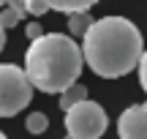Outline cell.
Returning <instances> with one entry per match:
<instances>
[{
    "label": "cell",
    "mask_w": 147,
    "mask_h": 139,
    "mask_svg": "<svg viewBox=\"0 0 147 139\" xmlns=\"http://www.w3.org/2000/svg\"><path fill=\"white\" fill-rule=\"evenodd\" d=\"M144 41L139 27L125 16H101L82 38L84 63L104 79H120L142 65Z\"/></svg>",
    "instance_id": "1"
},
{
    "label": "cell",
    "mask_w": 147,
    "mask_h": 139,
    "mask_svg": "<svg viewBox=\"0 0 147 139\" xmlns=\"http://www.w3.org/2000/svg\"><path fill=\"white\" fill-rule=\"evenodd\" d=\"M84 65L82 47L65 33H47L25 52V74L41 93H60L76 85Z\"/></svg>",
    "instance_id": "2"
},
{
    "label": "cell",
    "mask_w": 147,
    "mask_h": 139,
    "mask_svg": "<svg viewBox=\"0 0 147 139\" xmlns=\"http://www.w3.org/2000/svg\"><path fill=\"white\" fill-rule=\"evenodd\" d=\"M33 90L25 68L0 63V117H14L33 101Z\"/></svg>",
    "instance_id": "3"
},
{
    "label": "cell",
    "mask_w": 147,
    "mask_h": 139,
    "mask_svg": "<svg viewBox=\"0 0 147 139\" xmlns=\"http://www.w3.org/2000/svg\"><path fill=\"white\" fill-rule=\"evenodd\" d=\"M65 131L71 139H101L109 126L104 107L95 101H84L79 107H74L71 112H65Z\"/></svg>",
    "instance_id": "4"
},
{
    "label": "cell",
    "mask_w": 147,
    "mask_h": 139,
    "mask_svg": "<svg viewBox=\"0 0 147 139\" xmlns=\"http://www.w3.org/2000/svg\"><path fill=\"white\" fill-rule=\"evenodd\" d=\"M120 139H147V104H134L117 120Z\"/></svg>",
    "instance_id": "5"
},
{
    "label": "cell",
    "mask_w": 147,
    "mask_h": 139,
    "mask_svg": "<svg viewBox=\"0 0 147 139\" xmlns=\"http://www.w3.org/2000/svg\"><path fill=\"white\" fill-rule=\"evenodd\" d=\"M65 25H68V30H71V38H84V36H87V30L95 25V19L90 16V11H82V14L68 16Z\"/></svg>",
    "instance_id": "6"
},
{
    "label": "cell",
    "mask_w": 147,
    "mask_h": 139,
    "mask_svg": "<svg viewBox=\"0 0 147 139\" xmlns=\"http://www.w3.org/2000/svg\"><path fill=\"white\" fill-rule=\"evenodd\" d=\"M84 101H87V87L84 85H74L60 96V109H63V112H71L74 107H79V104H84Z\"/></svg>",
    "instance_id": "7"
},
{
    "label": "cell",
    "mask_w": 147,
    "mask_h": 139,
    "mask_svg": "<svg viewBox=\"0 0 147 139\" xmlns=\"http://www.w3.org/2000/svg\"><path fill=\"white\" fill-rule=\"evenodd\" d=\"M52 11H60L65 16H74V14H82V11H90L93 0H71V3H49Z\"/></svg>",
    "instance_id": "8"
},
{
    "label": "cell",
    "mask_w": 147,
    "mask_h": 139,
    "mask_svg": "<svg viewBox=\"0 0 147 139\" xmlns=\"http://www.w3.org/2000/svg\"><path fill=\"white\" fill-rule=\"evenodd\" d=\"M25 128L30 131V134H44V131L49 128V117L44 112H33V115H27V120H25Z\"/></svg>",
    "instance_id": "9"
},
{
    "label": "cell",
    "mask_w": 147,
    "mask_h": 139,
    "mask_svg": "<svg viewBox=\"0 0 147 139\" xmlns=\"http://www.w3.org/2000/svg\"><path fill=\"white\" fill-rule=\"evenodd\" d=\"M16 22H22V14H19V11H14L11 5H5V8L0 11V25L8 30V27H14Z\"/></svg>",
    "instance_id": "10"
},
{
    "label": "cell",
    "mask_w": 147,
    "mask_h": 139,
    "mask_svg": "<svg viewBox=\"0 0 147 139\" xmlns=\"http://www.w3.org/2000/svg\"><path fill=\"white\" fill-rule=\"evenodd\" d=\"M25 11L30 16H41V14H47V11H52V5L49 3H38V0H25Z\"/></svg>",
    "instance_id": "11"
},
{
    "label": "cell",
    "mask_w": 147,
    "mask_h": 139,
    "mask_svg": "<svg viewBox=\"0 0 147 139\" xmlns=\"http://www.w3.org/2000/svg\"><path fill=\"white\" fill-rule=\"evenodd\" d=\"M27 38H30V44L33 41H38V38H44V36H47V33H44V27L41 25H38V22H27Z\"/></svg>",
    "instance_id": "12"
},
{
    "label": "cell",
    "mask_w": 147,
    "mask_h": 139,
    "mask_svg": "<svg viewBox=\"0 0 147 139\" xmlns=\"http://www.w3.org/2000/svg\"><path fill=\"white\" fill-rule=\"evenodd\" d=\"M139 82H142V90L147 93V52L142 57V65H139Z\"/></svg>",
    "instance_id": "13"
},
{
    "label": "cell",
    "mask_w": 147,
    "mask_h": 139,
    "mask_svg": "<svg viewBox=\"0 0 147 139\" xmlns=\"http://www.w3.org/2000/svg\"><path fill=\"white\" fill-rule=\"evenodd\" d=\"M8 5H11V8H14V11H19L22 16L27 14V11H25V0H8Z\"/></svg>",
    "instance_id": "14"
},
{
    "label": "cell",
    "mask_w": 147,
    "mask_h": 139,
    "mask_svg": "<svg viewBox=\"0 0 147 139\" xmlns=\"http://www.w3.org/2000/svg\"><path fill=\"white\" fill-rule=\"evenodd\" d=\"M3 47H5V27L0 25V49H3Z\"/></svg>",
    "instance_id": "15"
},
{
    "label": "cell",
    "mask_w": 147,
    "mask_h": 139,
    "mask_svg": "<svg viewBox=\"0 0 147 139\" xmlns=\"http://www.w3.org/2000/svg\"><path fill=\"white\" fill-rule=\"evenodd\" d=\"M5 5H8V3H3V0H0V11H3V8H5Z\"/></svg>",
    "instance_id": "16"
},
{
    "label": "cell",
    "mask_w": 147,
    "mask_h": 139,
    "mask_svg": "<svg viewBox=\"0 0 147 139\" xmlns=\"http://www.w3.org/2000/svg\"><path fill=\"white\" fill-rule=\"evenodd\" d=\"M0 139H8V136H5V134H3V131H0Z\"/></svg>",
    "instance_id": "17"
},
{
    "label": "cell",
    "mask_w": 147,
    "mask_h": 139,
    "mask_svg": "<svg viewBox=\"0 0 147 139\" xmlns=\"http://www.w3.org/2000/svg\"><path fill=\"white\" fill-rule=\"evenodd\" d=\"M65 139H71V136H65Z\"/></svg>",
    "instance_id": "18"
}]
</instances>
